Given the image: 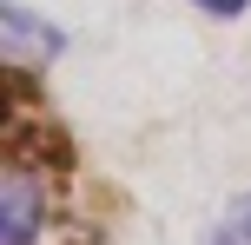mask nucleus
Returning a JSON list of instances; mask_svg holds the SVG:
<instances>
[{"instance_id":"1","label":"nucleus","mask_w":251,"mask_h":245,"mask_svg":"<svg viewBox=\"0 0 251 245\" xmlns=\"http://www.w3.org/2000/svg\"><path fill=\"white\" fill-rule=\"evenodd\" d=\"M0 40H7V60L13 66H40V60H60V53H66V33L53 20H40V13H26L20 0L0 7Z\"/></svg>"},{"instance_id":"2","label":"nucleus","mask_w":251,"mask_h":245,"mask_svg":"<svg viewBox=\"0 0 251 245\" xmlns=\"http://www.w3.org/2000/svg\"><path fill=\"white\" fill-rule=\"evenodd\" d=\"M33 219H40V192L26 172H13L7 179V232H0V245H33Z\"/></svg>"},{"instance_id":"3","label":"nucleus","mask_w":251,"mask_h":245,"mask_svg":"<svg viewBox=\"0 0 251 245\" xmlns=\"http://www.w3.org/2000/svg\"><path fill=\"white\" fill-rule=\"evenodd\" d=\"M212 245H251V199H245V206H238V212H231V219L212 232Z\"/></svg>"},{"instance_id":"4","label":"nucleus","mask_w":251,"mask_h":245,"mask_svg":"<svg viewBox=\"0 0 251 245\" xmlns=\"http://www.w3.org/2000/svg\"><path fill=\"white\" fill-rule=\"evenodd\" d=\"M192 7H199V13H212V20H238L251 0H192Z\"/></svg>"}]
</instances>
